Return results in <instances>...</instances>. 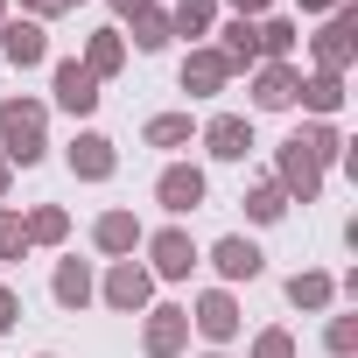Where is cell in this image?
<instances>
[{
    "label": "cell",
    "instance_id": "obj_1",
    "mask_svg": "<svg viewBox=\"0 0 358 358\" xmlns=\"http://www.w3.org/2000/svg\"><path fill=\"white\" fill-rule=\"evenodd\" d=\"M0 155H8V169H36L50 155V113L36 99H0Z\"/></svg>",
    "mask_w": 358,
    "mask_h": 358
},
{
    "label": "cell",
    "instance_id": "obj_2",
    "mask_svg": "<svg viewBox=\"0 0 358 358\" xmlns=\"http://www.w3.org/2000/svg\"><path fill=\"white\" fill-rule=\"evenodd\" d=\"M351 64H358V8L344 0V8H330V22L316 29V71L344 78Z\"/></svg>",
    "mask_w": 358,
    "mask_h": 358
},
{
    "label": "cell",
    "instance_id": "obj_3",
    "mask_svg": "<svg viewBox=\"0 0 358 358\" xmlns=\"http://www.w3.org/2000/svg\"><path fill=\"white\" fill-rule=\"evenodd\" d=\"M141 246H148V274H155V281H190V267L204 260V253H197V239H190L183 225H162V232H155V239H141Z\"/></svg>",
    "mask_w": 358,
    "mask_h": 358
},
{
    "label": "cell",
    "instance_id": "obj_4",
    "mask_svg": "<svg viewBox=\"0 0 358 358\" xmlns=\"http://www.w3.org/2000/svg\"><path fill=\"white\" fill-rule=\"evenodd\" d=\"M99 295H106V309L141 316V309L155 302V274H148L141 260H113V267H106V281H99Z\"/></svg>",
    "mask_w": 358,
    "mask_h": 358
},
{
    "label": "cell",
    "instance_id": "obj_5",
    "mask_svg": "<svg viewBox=\"0 0 358 358\" xmlns=\"http://www.w3.org/2000/svg\"><path fill=\"white\" fill-rule=\"evenodd\" d=\"M274 183H281V197H288V204H316V197H323V169L302 155V141H295V134H288V141H281V155H274Z\"/></svg>",
    "mask_w": 358,
    "mask_h": 358
},
{
    "label": "cell",
    "instance_id": "obj_6",
    "mask_svg": "<svg viewBox=\"0 0 358 358\" xmlns=\"http://www.w3.org/2000/svg\"><path fill=\"white\" fill-rule=\"evenodd\" d=\"M141 316H148V323H141V351H148V358H176V351L190 344V309H176V302H148Z\"/></svg>",
    "mask_w": 358,
    "mask_h": 358
},
{
    "label": "cell",
    "instance_id": "obj_7",
    "mask_svg": "<svg viewBox=\"0 0 358 358\" xmlns=\"http://www.w3.org/2000/svg\"><path fill=\"white\" fill-rule=\"evenodd\" d=\"M155 204H162L169 218H190V211L204 204V169H197V162H169V169L155 176Z\"/></svg>",
    "mask_w": 358,
    "mask_h": 358
},
{
    "label": "cell",
    "instance_id": "obj_8",
    "mask_svg": "<svg viewBox=\"0 0 358 358\" xmlns=\"http://www.w3.org/2000/svg\"><path fill=\"white\" fill-rule=\"evenodd\" d=\"M50 92H57V106H64L71 120H92V113H99V99H106V92H99V78H92L78 57H64V64L50 71Z\"/></svg>",
    "mask_w": 358,
    "mask_h": 358
},
{
    "label": "cell",
    "instance_id": "obj_9",
    "mask_svg": "<svg viewBox=\"0 0 358 358\" xmlns=\"http://www.w3.org/2000/svg\"><path fill=\"white\" fill-rule=\"evenodd\" d=\"M239 323H246V316H239L232 288H204V295H197V309H190V330H204L211 344H232V337H239Z\"/></svg>",
    "mask_w": 358,
    "mask_h": 358
},
{
    "label": "cell",
    "instance_id": "obj_10",
    "mask_svg": "<svg viewBox=\"0 0 358 358\" xmlns=\"http://www.w3.org/2000/svg\"><path fill=\"white\" fill-rule=\"evenodd\" d=\"M64 162H71V176H78V183H106V176L120 169V148H113L106 134H92V127H85V134L64 148Z\"/></svg>",
    "mask_w": 358,
    "mask_h": 358
},
{
    "label": "cell",
    "instance_id": "obj_11",
    "mask_svg": "<svg viewBox=\"0 0 358 358\" xmlns=\"http://www.w3.org/2000/svg\"><path fill=\"white\" fill-rule=\"evenodd\" d=\"M232 85V64L211 50V43H190V57H183V92L190 99H218Z\"/></svg>",
    "mask_w": 358,
    "mask_h": 358
},
{
    "label": "cell",
    "instance_id": "obj_12",
    "mask_svg": "<svg viewBox=\"0 0 358 358\" xmlns=\"http://www.w3.org/2000/svg\"><path fill=\"white\" fill-rule=\"evenodd\" d=\"M302 92V71L295 64H253V106L260 113H288Z\"/></svg>",
    "mask_w": 358,
    "mask_h": 358
},
{
    "label": "cell",
    "instance_id": "obj_13",
    "mask_svg": "<svg viewBox=\"0 0 358 358\" xmlns=\"http://www.w3.org/2000/svg\"><path fill=\"white\" fill-rule=\"evenodd\" d=\"M204 148H211L218 162H246V155H253V120H246V113H211V120H204Z\"/></svg>",
    "mask_w": 358,
    "mask_h": 358
},
{
    "label": "cell",
    "instance_id": "obj_14",
    "mask_svg": "<svg viewBox=\"0 0 358 358\" xmlns=\"http://www.w3.org/2000/svg\"><path fill=\"white\" fill-rule=\"evenodd\" d=\"M0 50H8V64L15 71H36V64H50V36H43V22H0Z\"/></svg>",
    "mask_w": 358,
    "mask_h": 358
},
{
    "label": "cell",
    "instance_id": "obj_15",
    "mask_svg": "<svg viewBox=\"0 0 358 358\" xmlns=\"http://www.w3.org/2000/svg\"><path fill=\"white\" fill-rule=\"evenodd\" d=\"M148 232H141V218L134 211H99V225H92V246L106 253V260H134V246H141Z\"/></svg>",
    "mask_w": 358,
    "mask_h": 358
},
{
    "label": "cell",
    "instance_id": "obj_16",
    "mask_svg": "<svg viewBox=\"0 0 358 358\" xmlns=\"http://www.w3.org/2000/svg\"><path fill=\"white\" fill-rule=\"evenodd\" d=\"M211 267H218V281L232 288V281H253V274L267 267V253H260L253 239H239V232H232V239H218V246H211Z\"/></svg>",
    "mask_w": 358,
    "mask_h": 358
},
{
    "label": "cell",
    "instance_id": "obj_17",
    "mask_svg": "<svg viewBox=\"0 0 358 358\" xmlns=\"http://www.w3.org/2000/svg\"><path fill=\"white\" fill-rule=\"evenodd\" d=\"M211 50H218V57H225V64H232V78H239V71H253V64H260V43H253V22H246V15H232V22H225V29H218V43H211Z\"/></svg>",
    "mask_w": 358,
    "mask_h": 358
},
{
    "label": "cell",
    "instance_id": "obj_18",
    "mask_svg": "<svg viewBox=\"0 0 358 358\" xmlns=\"http://www.w3.org/2000/svg\"><path fill=\"white\" fill-rule=\"evenodd\" d=\"M78 64H85L99 85H106V78H120V71H127V36H120V29H99V36L85 43V57H78Z\"/></svg>",
    "mask_w": 358,
    "mask_h": 358
},
{
    "label": "cell",
    "instance_id": "obj_19",
    "mask_svg": "<svg viewBox=\"0 0 358 358\" xmlns=\"http://www.w3.org/2000/svg\"><path fill=\"white\" fill-rule=\"evenodd\" d=\"M295 36H302V29H295L288 15H260V22H253V43H260V64H288V57H295Z\"/></svg>",
    "mask_w": 358,
    "mask_h": 358
},
{
    "label": "cell",
    "instance_id": "obj_20",
    "mask_svg": "<svg viewBox=\"0 0 358 358\" xmlns=\"http://www.w3.org/2000/svg\"><path fill=\"white\" fill-rule=\"evenodd\" d=\"M50 288H57L64 309H85V302L99 295V274H92V260H57V281H50Z\"/></svg>",
    "mask_w": 358,
    "mask_h": 358
},
{
    "label": "cell",
    "instance_id": "obj_21",
    "mask_svg": "<svg viewBox=\"0 0 358 358\" xmlns=\"http://www.w3.org/2000/svg\"><path fill=\"white\" fill-rule=\"evenodd\" d=\"M295 106H309L316 120H330V113L344 106V78H330V71H309V78H302V92H295Z\"/></svg>",
    "mask_w": 358,
    "mask_h": 358
},
{
    "label": "cell",
    "instance_id": "obj_22",
    "mask_svg": "<svg viewBox=\"0 0 358 358\" xmlns=\"http://www.w3.org/2000/svg\"><path fill=\"white\" fill-rule=\"evenodd\" d=\"M22 232H29V246H64V239H71V211H64V204H36V211L22 218Z\"/></svg>",
    "mask_w": 358,
    "mask_h": 358
},
{
    "label": "cell",
    "instance_id": "obj_23",
    "mask_svg": "<svg viewBox=\"0 0 358 358\" xmlns=\"http://www.w3.org/2000/svg\"><path fill=\"white\" fill-rule=\"evenodd\" d=\"M288 302L316 316V309H330V302H337V281H330V274H316V267H302V274H288Z\"/></svg>",
    "mask_w": 358,
    "mask_h": 358
},
{
    "label": "cell",
    "instance_id": "obj_24",
    "mask_svg": "<svg viewBox=\"0 0 358 358\" xmlns=\"http://www.w3.org/2000/svg\"><path fill=\"white\" fill-rule=\"evenodd\" d=\"M141 141H148V148H190V141H197V120H190V113H155V120L141 127Z\"/></svg>",
    "mask_w": 358,
    "mask_h": 358
},
{
    "label": "cell",
    "instance_id": "obj_25",
    "mask_svg": "<svg viewBox=\"0 0 358 358\" xmlns=\"http://www.w3.org/2000/svg\"><path fill=\"white\" fill-rule=\"evenodd\" d=\"M211 22H218V0H176L169 8V36H211Z\"/></svg>",
    "mask_w": 358,
    "mask_h": 358
},
{
    "label": "cell",
    "instance_id": "obj_26",
    "mask_svg": "<svg viewBox=\"0 0 358 358\" xmlns=\"http://www.w3.org/2000/svg\"><path fill=\"white\" fill-rule=\"evenodd\" d=\"M295 141H302V155H309L316 169H330V162H344V134H337L330 120H309V127H302Z\"/></svg>",
    "mask_w": 358,
    "mask_h": 358
},
{
    "label": "cell",
    "instance_id": "obj_27",
    "mask_svg": "<svg viewBox=\"0 0 358 358\" xmlns=\"http://www.w3.org/2000/svg\"><path fill=\"white\" fill-rule=\"evenodd\" d=\"M239 204H246V218H253V225H274V218H288V197H281V183H274V176H267V183H253Z\"/></svg>",
    "mask_w": 358,
    "mask_h": 358
},
{
    "label": "cell",
    "instance_id": "obj_28",
    "mask_svg": "<svg viewBox=\"0 0 358 358\" xmlns=\"http://www.w3.org/2000/svg\"><path fill=\"white\" fill-rule=\"evenodd\" d=\"M176 36H169V8H148V15H134V50L141 57H155V50H169Z\"/></svg>",
    "mask_w": 358,
    "mask_h": 358
},
{
    "label": "cell",
    "instance_id": "obj_29",
    "mask_svg": "<svg viewBox=\"0 0 358 358\" xmlns=\"http://www.w3.org/2000/svg\"><path fill=\"white\" fill-rule=\"evenodd\" d=\"M323 344H330V358H351V351H358V309H351V316H330Z\"/></svg>",
    "mask_w": 358,
    "mask_h": 358
},
{
    "label": "cell",
    "instance_id": "obj_30",
    "mask_svg": "<svg viewBox=\"0 0 358 358\" xmlns=\"http://www.w3.org/2000/svg\"><path fill=\"white\" fill-rule=\"evenodd\" d=\"M29 253V232H22V211L0 204V260H22Z\"/></svg>",
    "mask_w": 358,
    "mask_h": 358
},
{
    "label": "cell",
    "instance_id": "obj_31",
    "mask_svg": "<svg viewBox=\"0 0 358 358\" xmlns=\"http://www.w3.org/2000/svg\"><path fill=\"white\" fill-rule=\"evenodd\" d=\"M253 358H295V337L288 330H260L253 337Z\"/></svg>",
    "mask_w": 358,
    "mask_h": 358
},
{
    "label": "cell",
    "instance_id": "obj_32",
    "mask_svg": "<svg viewBox=\"0 0 358 358\" xmlns=\"http://www.w3.org/2000/svg\"><path fill=\"white\" fill-rule=\"evenodd\" d=\"M22 8H29V22H50V15H64V8H71V0H22Z\"/></svg>",
    "mask_w": 358,
    "mask_h": 358
},
{
    "label": "cell",
    "instance_id": "obj_33",
    "mask_svg": "<svg viewBox=\"0 0 358 358\" xmlns=\"http://www.w3.org/2000/svg\"><path fill=\"white\" fill-rule=\"evenodd\" d=\"M15 316H22V295H15V288H0V330H15Z\"/></svg>",
    "mask_w": 358,
    "mask_h": 358
},
{
    "label": "cell",
    "instance_id": "obj_34",
    "mask_svg": "<svg viewBox=\"0 0 358 358\" xmlns=\"http://www.w3.org/2000/svg\"><path fill=\"white\" fill-rule=\"evenodd\" d=\"M148 8H162V0H113V15H127V22H134V15H148Z\"/></svg>",
    "mask_w": 358,
    "mask_h": 358
},
{
    "label": "cell",
    "instance_id": "obj_35",
    "mask_svg": "<svg viewBox=\"0 0 358 358\" xmlns=\"http://www.w3.org/2000/svg\"><path fill=\"white\" fill-rule=\"evenodd\" d=\"M267 8H274V0H232V15H246V22H260Z\"/></svg>",
    "mask_w": 358,
    "mask_h": 358
},
{
    "label": "cell",
    "instance_id": "obj_36",
    "mask_svg": "<svg viewBox=\"0 0 358 358\" xmlns=\"http://www.w3.org/2000/svg\"><path fill=\"white\" fill-rule=\"evenodd\" d=\"M8 183H15V169H8V155H0V204H8Z\"/></svg>",
    "mask_w": 358,
    "mask_h": 358
},
{
    "label": "cell",
    "instance_id": "obj_37",
    "mask_svg": "<svg viewBox=\"0 0 358 358\" xmlns=\"http://www.w3.org/2000/svg\"><path fill=\"white\" fill-rule=\"evenodd\" d=\"M302 8H309V15H330V8H344V0H302Z\"/></svg>",
    "mask_w": 358,
    "mask_h": 358
},
{
    "label": "cell",
    "instance_id": "obj_38",
    "mask_svg": "<svg viewBox=\"0 0 358 358\" xmlns=\"http://www.w3.org/2000/svg\"><path fill=\"white\" fill-rule=\"evenodd\" d=\"M0 22H8V0H0Z\"/></svg>",
    "mask_w": 358,
    "mask_h": 358
},
{
    "label": "cell",
    "instance_id": "obj_39",
    "mask_svg": "<svg viewBox=\"0 0 358 358\" xmlns=\"http://www.w3.org/2000/svg\"><path fill=\"white\" fill-rule=\"evenodd\" d=\"M204 358H225V351H204Z\"/></svg>",
    "mask_w": 358,
    "mask_h": 358
},
{
    "label": "cell",
    "instance_id": "obj_40",
    "mask_svg": "<svg viewBox=\"0 0 358 358\" xmlns=\"http://www.w3.org/2000/svg\"><path fill=\"white\" fill-rule=\"evenodd\" d=\"M43 358H57V351H43Z\"/></svg>",
    "mask_w": 358,
    "mask_h": 358
},
{
    "label": "cell",
    "instance_id": "obj_41",
    "mask_svg": "<svg viewBox=\"0 0 358 358\" xmlns=\"http://www.w3.org/2000/svg\"><path fill=\"white\" fill-rule=\"evenodd\" d=\"M71 8H78V0H71Z\"/></svg>",
    "mask_w": 358,
    "mask_h": 358
}]
</instances>
